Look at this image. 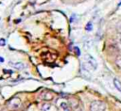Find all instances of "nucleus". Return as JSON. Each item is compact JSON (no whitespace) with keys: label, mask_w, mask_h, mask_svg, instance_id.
I'll use <instances>...</instances> for the list:
<instances>
[{"label":"nucleus","mask_w":121,"mask_h":111,"mask_svg":"<svg viewBox=\"0 0 121 111\" xmlns=\"http://www.w3.org/2000/svg\"><path fill=\"white\" fill-rule=\"evenodd\" d=\"M21 104H22V103H21L20 98L13 97V98H11L10 100L8 101L7 107L9 111H15V110H18L21 107Z\"/></svg>","instance_id":"obj_1"},{"label":"nucleus","mask_w":121,"mask_h":111,"mask_svg":"<svg viewBox=\"0 0 121 111\" xmlns=\"http://www.w3.org/2000/svg\"><path fill=\"white\" fill-rule=\"evenodd\" d=\"M106 103L102 101H94L90 104V111H105Z\"/></svg>","instance_id":"obj_2"},{"label":"nucleus","mask_w":121,"mask_h":111,"mask_svg":"<svg viewBox=\"0 0 121 111\" xmlns=\"http://www.w3.org/2000/svg\"><path fill=\"white\" fill-rule=\"evenodd\" d=\"M68 104H69L72 111H83L82 106L80 104V102L77 98H74V97L69 98L68 99Z\"/></svg>","instance_id":"obj_3"},{"label":"nucleus","mask_w":121,"mask_h":111,"mask_svg":"<svg viewBox=\"0 0 121 111\" xmlns=\"http://www.w3.org/2000/svg\"><path fill=\"white\" fill-rule=\"evenodd\" d=\"M84 58H85V62H86V64H87L88 67H91L93 70H96V68H97V62L95 59V57H93L89 54H86L85 56H84Z\"/></svg>","instance_id":"obj_4"},{"label":"nucleus","mask_w":121,"mask_h":111,"mask_svg":"<svg viewBox=\"0 0 121 111\" xmlns=\"http://www.w3.org/2000/svg\"><path fill=\"white\" fill-rule=\"evenodd\" d=\"M42 58L46 61V62H52L54 61L56 58H57V55L56 54H53V53H50V52H46V53H43L42 56Z\"/></svg>","instance_id":"obj_5"},{"label":"nucleus","mask_w":121,"mask_h":111,"mask_svg":"<svg viewBox=\"0 0 121 111\" xmlns=\"http://www.w3.org/2000/svg\"><path fill=\"white\" fill-rule=\"evenodd\" d=\"M54 95L51 91L49 90H43L41 93H40V98L42 100H45V101H51L53 99Z\"/></svg>","instance_id":"obj_6"},{"label":"nucleus","mask_w":121,"mask_h":111,"mask_svg":"<svg viewBox=\"0 0 121 111\" xmlns=\"http://www.w3.org/2000/svg\"><path fill=\"white\" fill-rule=\"evenodd\" d=\"M41 111H58V108L56 105L50 103H45L42 105Z\"/></svg>","instance_id":"obj_7"},{"label":"nucleus","mask_w":121,"mask_h":111,"mask_svg":"<svg viewBox=\"0 0 121 111\" xmlns=\"http://www.w3.org/2000/svg\"><path fill=\"white\" fill-rule=\"evenodd\" d=\"M9 64H10L11 66H13L14 68H16L17 70H23V69L25 68V65H24L22 62H16V63H11V62H9Z\"/></svg>","instance_id":"obj_8"},{"label":"nucleus","mask_w":121,"mask_h":111,"mask_svg":"<svg viewBox=\"0 0 121 111\" xmlns=\"http://www.w3.org/2000/svg\"><path fill=\"white\" fill-rule=\"evenodd\" d=\"M113 85L116 87V89L121 92V82L118 79H113Z\"/></svg>","instance_id":"obj_9"},{"label":"nucleus","mask_w":121,"mask_h":111,"mask_svg":"<svg viewBox=\"0 0 121 111\" xmlns=\"http://www.w3.org/2000/svg\"><path fill=\"white\" fill-rule=\"evenodd\" d=\"M115 64H116L117 68L121 71V56H117V57L115 59Z\"/></svg>","instance_id":"obj_10"},{"label":"nucleus","mask_w":121,"mask_h":111,"mask_svg":"<svg viewBox=\"0 0 121 111\" xmlns=\"http://www.w3.org/2000/svg\"><path fill=\"white\" fill-rule=\"evenodd\" d=\"M86 30L87 31H91L92 30V23H88L86 24Z\"/></svg>","instance_id":"obj_11"},{"label":"nucleus","mask_w":121,"mask_h":111,"mask_svg":"<svg viewBox=\"0 0 121 111\" xmlns=\"http://www.w3.org/2000/svg\"><path fill=\"white\" fill-rule=\"evenodd\" d=\"M74 50H75V52H76V54H77L78 56H79V55H80V50L78 49V47H75V48H74Z\"/></svg>","instance_id":"obj_12"},{"label":"nucleus","mask_w":121,"mask_h":111,"mask_svg":"<svg viewBox=\"0 0 121 111\" xmlns=\"http://www.w3.org/2000/svg\"><path fill=\"white\" fill-rule=\"evenodd\" d=\"M116 29H117V31L121 34V23H119L118 24H117V26H116Z\"/></svg>","instance_id":"obj_13"},{"label":"nucleus","mask_w":121,"mask_h":111,"mask_svg":"<svg viewBox=\"0 0 121 111\" xmlns=\"http://www.w3.org/2000/svg\"><path fill=\"white\" fill-rule=\"evenodd\" d=\"M5 43H6L5 40H4V39H1V40H0V45H1V46H4Z\"/></svg>","instance_id":"obj_14"},{"label":"nucleus","mask_w":121,"mask_h":111,"mask_svg":"<svg viewBox=\"0 0 121 111\" xmlns=\"http://www.w3.org/2000/svg\"><path fill=\"white\" fill-rule=\"evenodd\" d=\"M4 60H5V59H4L3 57H1V56H0V63H2V62H4Z\"/></svg>","instance_id":"obj_15"},{"label":"nucleus","mask_w":121,"mask_h":111,"mask_svg":"<svg viewBox=\"0 0 121 111\" xmlns=\"http://www.w3.org/2000/svg\"><path fill=\"white\" fill-rule=\"evenodd\" d=\"M119 41H120V43H121V34H120V36H119Z\"/></svg>","instance_id":"obj_16"}]
</instances>
